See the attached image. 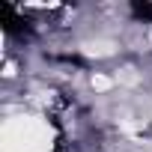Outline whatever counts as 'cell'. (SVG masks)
<instances>
[{
  "label": "cell",
  "mask_w": 152,
  "mask_h": 152,
  "mask_svg": "<svg viewBox=\"0 0 152 152\" xmlns=\"http://www.w3.org/2000/svg\"><path fill=\"white\" fill-rule=\"evenodd\" d=\"M0 21H3V27H6V33H27L30 27H27V18H21L9 3H3L0 6Z\"/></svg>",
  "instance_id": "obj_1"
},
{
  "label": "cell",
  "mask_w": 152,
  "mask_h": 152,
  "mask_svg": "<svg viewBox=\"0 0 152 152\" xmlns=\"http://www.w3.org/2000/svg\"><path fill=\"white\" fill-rule=\"evenodd\" d=\"M134 15L137 18H143V21H152V3H149V0H134Z\"/></svg>",
  "instance_id": "obj_2"
}]
</instances>
